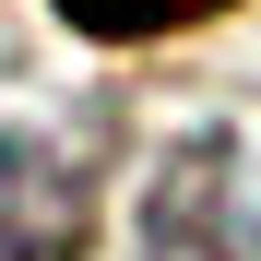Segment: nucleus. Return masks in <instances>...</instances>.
Masks as SVG:
<instances>
[{
	"label": "nucleus",
	"mask_w": 261,
	"mask_h": 261,
	"mask_svg": "<svg viewBox=\"0 0 261 261\" xmlns=\"http://www.w3.org/2000/svg\"><path fill=\"white\" fill-rule=\"evenodd\" d=\"M143 261H261V143L190 130L143 178Z\"/></svg>",
	"instance_id": "nucleus-1"
},
{
	"label": "nucleus",
	"mask_w": 261,
	"mask_h": 261,
	"mask_svg": "<svg viewBox=\"0 0 261 261\" xmlns=\"http://www.w3.org/2000/svg\"><path fill=\"white\" fill-rule=\"evenodd\" d=\"M83 238V178L48 143H0V261H60Z\"/></svg>",
	"instance_id": "nucleus-2"
},
{
	"label": "nucleus",
	"mask_w": 261,
	"mask_h": 261,
	"mask_svg": "<svg viewBox=\"0 0 261 261\" xmlns=\"http://www.w3.org/2000/svg\"><path fill=\"white\" fill-rule=\"evenodd\" d=\"M202 12H226V0H60V24L107 36V48H130V36H178V24H202Z\"/></svg>",
	"instance_id": "nucleus-3"
}]
</instances>
